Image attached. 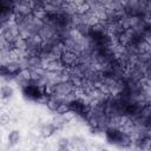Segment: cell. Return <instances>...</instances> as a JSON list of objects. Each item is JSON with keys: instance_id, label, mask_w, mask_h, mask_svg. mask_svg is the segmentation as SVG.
<instances>
[{"instance_id": "obj_1", "label": "cell", "mask_w": 151, "mask_h": 151, "mask_svg": "<svg viewBox=\"0 0 151 151\" xmlns=\"http://www.w3.org/2000/svg\"><path fill=\"white\" fill-rule=\"evenodd\" d=\"M59 60H60V64L63 65V67H68V68H73L80 64L79 54L71 50H65L60 54Z\"/></svg>"}, {"instance_id": "obj_2", "label": "cell", "mask_w": 151, "mask_h": 151, "mask_svg": "<svg viewBox=\"0 0 151 151\" xmlns=\"http://www.w3.org/2000/svg\"><path fill=\"white\" fill-rule=\"evenodd\" d=\"M24 94L26 97H28L29 99H34V100H39L42 96V92H41V86L39 85H26L24 87Z\"/></svg>"}, {"instance_id": "obj_3", "label": "cell", "mask_w": 151, "mask_h": 151, "mask_svg": "<svg viewBox=\"0 0 151 151\" xmlns=\"http://www.w3.org/2000/svg\"><path fill=\"white\" fill-rule=\"evenodd\" d=\"M4 71H5V74L17 76L21 71V67H20V64L18 61H9L6 65H4Z\"/></svg>"}, {"instance_id": "obj_4", "label": "cell", "mask_w": 151, "mask_h": 151, "mask_svg": "<svg viewBox=\"0 0 151 151\" xmlns=\"http://www.w3.org/2000/svg\"><path fill=\"white\" fill-rule=\"evenodd\" d=\"M90 11H91V4L90 2L81 1V2L76 4L74 12H76L77 15H86L87 13H90Z\"/></svg>"}, {"instance_id": "obj_5", "label": "cell", "mask_w": 151, "mask_h": 151, "mask_svg": "<svg viewBox=\"0 0 151 151\" xmlns=\"http://www.w3.org/2000/svg\"><path fill=\"white\" fill-rule=\"evenodd\" d=\"M55 131H57L55 125H53L52 123H50V124H46V125L42 126V129H41V136L44 138H50Z\"/></svg>"}, {"instance_id": "obj_6", "label": "cell", "mask_w": 151, "mask_h": 151, "mask_svg": "<svg viewBox=\"0 0 151 151\" xmlns=\"http://www.w3.org/2000/svg\"><path fill=\"white\" fill-rule=\"evenodd\" d=\"M14 93V90L12 86L9 85H4L0 87V97L2 99H7V98H11Z\"/></svg>"}, {"instance_id": "obj_7", "label": "cell", "mask_w": 151, "mask_h": 151, "mask_svg": "<svg viewBox=\"0 0 151 151\" xmlns=\"http://www.w3.org/2000/svg\"><path fill=\"white\" fill-rule=\"evenodd\" d=\"M19 139H20V132L18 130H13V131L9 132V134H8V143H9V145L18 144Z\"/></svg>"}, {"instance_id": "obj_8", "label": "cell", "mask_w": 151, "mask_h": 151, "mask_svg": "<svg viewBox=\"0 0 151 151\" xmlns=\"http://www.w3.org/2000/svg\"><path fill=\"white\" fill-rule=\"evenodd\" d=\"M17 77L20 79V80H24V81H31V70L28 67L26 68H21V71L17 74Z\"/></svg>"}, {"instance_id": "obj_9", "label": "cell", "mask_w": 151, "mask_h": 151, "mask_svg": "<svg viewBox=\"0 0 151 151\" xmlns=\"http://www.w3.org/2000/svg\"><path fill=\"white\" fill-rule=\"evenodd\" d=\"M70 111H71V109H70L68 103L63 101V103H60V104H59L58 109L55 110V113H57L58 116H64V114H66V113H67V112H70Z\"/></svg>"}, {"instance_id": "obj_10", "label": "cell", "mask_w": 151, "mask_h": 151, "mask_svg": "<svg viewBox=\"0 0 151 151\" xmlns=\"http://www.w3.org/2000/svg\"><path fill=\"white\" fill-rule=\"evenodd\" d=\"M9 120H11L9 114H7V113H2V114H0V125L6 126V125L9 123Z\"/></svg>"}, {"instance_id": "obj_11", "label": "cell", "mask_w": 151, "mask_h": 151, "mask_svg": "<svg viewBox=\"0 0 151 151\" xmlns=\"http://www.w3.org/2000/svg\"><path fill=\"white\" fill-rule=\"evenodd\" d=\"M70 144V140L68 138H65V137H61L59 140H58V146L59 147H67Z\"/></svg>"}, {"instance_id": "obj_12", "label": "cell", "mask_w": 151, "mask_h": 151, "mask_svg": "<svg viewBox=\"0 0 151 151\" xmlns=\"http://www.w3.org/2000/svg\"><path fill=\"white\" fill-rule=\"evenodd\" d=\"M58 151H70V150H68V147H59Z\"/></svg>"}, {"instance_id": "obj_13", "label": "cell", "mask_w": 151, "mask_h": 151, "mask_svg": "<svg viewBox=\"0 0 151 151\" xmlns=\"http://www.w3.org/2000/svg\"><path fill=\"white\" fill-rule=\"evenodd\" d=\"M98 151H110L109 149H105V147H101V149H99Z\"/></svg>"}]
</instances>
